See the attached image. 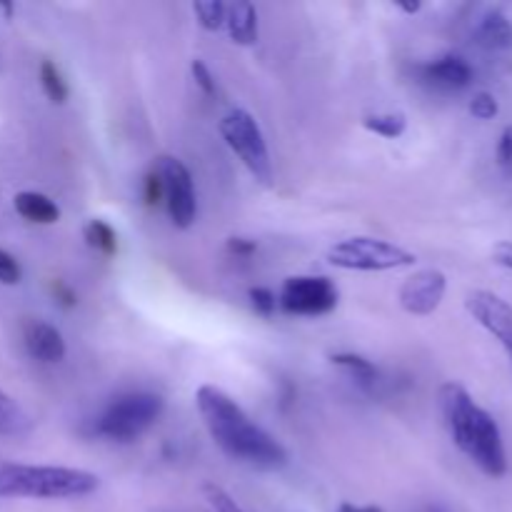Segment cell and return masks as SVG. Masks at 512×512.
Here are the masks:
<instances>
[{
  "label": "cell",
  "instance_id": "obj_1",
  "mask_svg": "<svg viewBox=\"0 0 512 512\" xmlns=\"http://www.w3.org/2000/svg\"><path fill=\"white\" fill-rule=\"evenodd\" d=\"M195 405H198L205 430L228 458L255 470H280L288 463L285 445L258 423H253L225 390L208 383L200 385L195 390Z\"/></svg>",
  "mask_w": 512,
  "mask_h": 512
},
{
  "label": "cell",
  "instance_id": "obj_2",
  "mask_svg": "<svg viewBox=\"0 0 512 512\" xmlns=\"http://www.w3.org/2000/svg\"><path fill=\"white\" fill-rule=\"evenodd\" d=\"M438 405L460 453L468 455L488 478H503L508 473V455L493 415L480 408L460 383L440 385Z\"/></svg>",
  "mask_w": 512,
  "mask_h": 512
},
{
  "label": "cell",
  "instance_id": "obj_3",
  "mask_svg": "<svg viewBox=\"0 0 512 512\" xmlns=\"http://www.w3.org/2000/svg\"><path fill=\"white\" fill-rule=\"evenodd\" d=\"M100 488L95 473L63 465H0V498L68 500L85 498Z\"/></svg>",
  "mask_w": 512,
  "mask_h": 512
},
{
  "label": "cell",
  "instance_id": "obj_4",
  "mask_svg": "<svg viewBox=\"0 0 512 512\" xmlns=\"http://www.w3.org/2000/svg\"><path fill=\"white\" fill-rule=\"evenodd\" d=\"M165 410V400L158 393L135 390V393L118 395L103 413L95 418L93 433L110 443H135L150 425L160 420Z\"/></svg>",
  "mask_w": 512,
  "mask_h": 512
},
{
  "label": "cell",
  "instance_id": "obj_5",
  "mask_svg": "<svg viewBox=\"0 0 512 512\" xmlns=\"http://www.w3.org/2000/svg\"><path fill=\"white\" fill-rule=\"evenodd\" d=\"M328 263L340 270H358V273H385V270L410 268L418 263L415 253L400 248V245L388 243L380 238H348L335 243L328 250Z\"/></svg>",
  "mask_w": 512,
  "mask_h": 512
},
{
  "label": "cell",
  "instance_id": "obj_6",
  "mask_svg": "<svg viewBox=\"0 0 512 512\" xmlns=\"http://www.w3.org/2000/svg\"><path fill=\"white\" fill-rule=\"evenodd\" d=\"M220 135H223L225 145L243 160L245 168L250 170L255 180L263 185H270L273 180V163H270L268 143L263 138L258 120L243 108H235L220 120Z\"/></svg>",
  "mask_w": 512,
  "mask_h": 512
},
{
  "label": "cell",
  "instance_id": "obj_7",
  "mask_svg": "<svg viewBox=\"0 0 512 512\" xmlns=\"http://www.w3.org/2000/svg\"><path fill=\"white\" fill-rule=\"evenodd\" d=\"M338 288L323 275H293L283 283L278 295V305L288 315L300 318H318L338 308Z\"/></svg>",
  "mask_w": 512,
  "mask_h": 512
},
{
  "label": "cell",
  "instance_id": "obj_8",
  "mask_svg": "<svg viewBox=\"0 0 512 512\" xmlns=\"http://www.w3.org/2000/svg\"><path fill=\"white\" fill-rule=\"evenodd\" d=\"M155 170L163 178L165 205H168L170 220L178 230H188L195 223V215H198L193 175L185 168L183 160L173 158V155H160Z\"/></svg>",
  "mask_w": 512,
  "mask_h": 512
},
{
  "label": "cell",
  "instance_id": "obj_9",
  "mask_svg": "<svg viewBox=\"0 0 512 512\" xmlns=\"http://www.w3.org/2000/svg\"><path fill=\"white\" fill-rule=\"evenodd\" d=\"M465 310L480 328L488 330L512 360V305L493 290H473L465 298Z\"/></svg>",
  "mask_w": 512,
  "mask_h": 512
},
{
  "label": "cell",
  "instance_id": "obj_10",
  "mask_svg": "<svg viewBox=\"0 0 512 512\" xmlns=\"http://www.w3.org/2000/svg\"><path fill=\"white\" fill-rule=\"evenodd\" d=\"M445 290H448V278H445L443 270H420L400 285V308L410 315H418V318L433 315L443 303Z\"/></svg>",
  "mask_w": 512,
  "mask_h": 512
},
{
  "label": "cell",
  "instance_id": "obj_11",
  "mask_svg": "<svg viewBox=\"0 0 512 512\" xmlns=\"http://www.w3.org/2000/svg\"><path fill=\"white\" fill-rule=\"evenodd\" d=\"M23 343L30 358L38 360V363H60L65 358V353H68L60 330L43 323V320H28L23 325Z\"/></svg>",
  "mask_w": 512,
  "mask_h": 512
},
{
  "label": "cell",
  "instance_id": "obj_12",
  "mask_svg": "<svg viewBox=\"0 0 512 512\" xmlns=\"http://www.w3.org/2000/svg\"><path fill=\"white\" fill-rule=\"evenodd\" d=\"M420 75H423L425 83L435 85V88L445 90H463L473 83V68L465 58L460 55H443L438 60H430V63L420 65Z\"/></svg>",
  "mask_w": 512,
  "mask_h": 512
},
{
  "label": "cell",
  "instance_id": "obj_13",
  "mask_svg": "<svg viewBox=\"0 0 512 512\" xmlns=\"http://www.w3.org/2000/svg\"><path fill=\"white\" fill-rule=\"evenodd\" d=\"M225 25L238 45H255L258 43V10L248 0H235L228 5V15H225Z\"/></svg>",
  "mask_w": 512,
  "mask_h": 512
},
{
  "label": "cell",
  "instance_id": "obj_14",
  "mask_svg": "<svg viewBox=\"0 0 512 512\" xmlns=\"http://www.w3.org/2000/svg\"><path fill=\"white\" fill-rule=\"evenodd\" d=\"M15 213L23 220L35 225H53L60 220V208L43 193H35V190H23L13 198Z\"/></svg>",
  "mask_w": 512,
  "mask_h": 512
},
{
  "label": "cell",
  "instance_id": "obj_15",
  "mask_svg": "<svg viewBox=\"0 0 512 512\" xmlns=\"http://www.w3.org/2000/svg\"><path fill=\"white\" fill-rule=\"evenodd\" d=\"M475 40L488 50H505L512 45V23L500 10H490L475 28Z\"/></svg>",
  "mask_w": 512,
  "mask_h": 512
},
{
  "label": "cell",
  "instance_id": "obj_16",
  "mask_svg": "<svg viewBox=\"0 0 512 512\" xmlns=\"http://www.w3.org/2000/svg\"><path fill=\"white\" fill-rule=\"evenodd\" d=\"M330 363H333L335 368H343L345 373L355 380V383L365 385V388L378 383V375H380L378 368H375L368 358H363V355L335 353V355H330Z\"/></svg>",
  "mask_w": 512,
  "mask_h": 512
},
{
  "label": "cell",
  "instance_id": "obj_17",
  "mask_svg": "<svg viewBox=\"0 0 512 512\" xmlns=\"http://www.w3.org/2000/svg\"><path fill=\"white\" fill-rule=\"evenodd\" d=\"M30 428V418L15 398L0 388V435H20Z\"/></svg>",
  "mask_w": 512,
  "mask_h": 512
},
{
  "label": "cell",
  "instance_id": "obj_18",
  "mask_svg": "<svg viewBox=\"0 0 512 512\" xmlns=\"http://www.w3.org/2000/svg\"><path fill=\"white\" fill-rule=\"evenodd\" d=\"M363 128L380 135V138L395 140L405 133V128H408V118H405L403 113H373L365 115Z\"/></svg>",
  "mask_w": 512,
  "mask_h": 512
},
{
  "label": "cell",
  "instance_id": "obj_19",
  "mask_svg": "<svg viewBox=\"0 0 512 512\" xmlns=\"http://www.w3.org/2000/svg\"><path fill=\"white\" fill-rule=\"evenodd\" d=\"M83 238L90 248L98 250V253H103V255H108V258L110 255L118 253V235H115V230L110 228L105 220H100V218L90 220V223L83 228Z\"/></svg>",
  "mask_w": 512,
  "mask_h": 512
},
{
  "label": "cell",
  "instance_id": "obj_20",
  "mask_svg": "<svg viewBox=\"0 0 512 512\" xmlns=\"http://www.w3.org/2000/svg\"><path fill=\"white\" fill-rule=\"evenodd\" d=\"M40 85H43V93L48 95L50 103L63 105L68 100V83L63 80V73H60L53 60H43L40 63Z\"/></svg>",
  "mask_w": 512,
  "mask_h": 512
},
{
  "label": "cell",
  "instance_id": "obj_21",
  "mask_svg": "<svg viewBox=\"0 0 512 512\" xmlns=\"http://www.w3.org/2000/svg\"><path fill=\"white\" fill-rule=\"evenodd\" d=\"M193 13L198 18L200 28L215 33V30H220L225 25L228 5L220 3V0H198V3H193Z\"/></svg>",
  "mask_w": 512,
  "mask_h": 512
},
{
  "label": "cell",
  "instance_id": "obj_22",
  "mask_svg": "<svg viewBox=\"0 0 512 512\" xmlns=\"http://www.w3.org/2000/svg\"><path fill=\"white\" fill-rule=\"evenodd\" d=\"M203 495H205V500H208L210 510H213V512H245L238 503H235L233 498H230L228 493H225L223 488H220V485L205 483L203 485Z\"/></svg>",
  "mask_w": 512,
  "mask_h": 512
},
{
  "label": "cell",
  "instance_id": "obj_23",
  "mask_svg": "<svg viewBox=\"0 0 512 512\" xmlns=\"http://www.w3.org/2000/svg\"><path fill=\"white\" fill-rule=\"evenodd\" d=\"M248 298H250V305H253L255 313L263 315V318H273L275 308H278V298H275L273 290H270V288H250Z\"/></svg>",
  "mask_w": 512,
  "mask_h": 512
},
{
  "label": "cell",
  "instance_id": "obj_24",
  "mask_svg": "<svg viewBox=\"0 0 512 512\" xmlns=\"http://www.w3.org/2000/svg\"><path fill=\"white\" fill-rule=\"evenodd\" d=\"M500 105L498 100H495L493 93H475V98L470 100V115L478 120H493L495 115H498Z\"/></svg>",
  "mask_w": 512,
  "mask_h": 512
},
{
  "label": "cell",
  "instance_id": "obj_25",
  "mask_svg": "<svg viewBox=\"0 0 512 512\" xmlns=\"http://www.w3.org/2000/svg\"><path fill=\"white\" fill-rule=\"evenodd\" d=\"M143 200L148 208H155L158 203L165 200V188H163V178L158 175V170H150L143 180Z\"/></svg>",
  "mask_w": 512,
  "mask_h": 512
},
{
  "label": "cell",
  "instance_id": "obj_26",
  "mask_svg": "<svg viewBox=\"0 0 512 512\" xmlns=\"http://www.w3.org/2000/svg\"><path fill=\"white\" fill-rule=\"evenodd\" d=\"M190 73H193L195 85H198V88L203 90V93L208 95V98H213V95L218 93V88H215V75L210 73V68L203 63V60L195 58L193 63H190Z\"/></svg>",
  "mask_w": 512,
  "mask_h": 512
},
{
  "label": "cell",
  "instance_id": "obj_27",
  "mask_svg": "<svg viewBox=\"0 0 512 512\" xmlns=\"http://www.w3.org/2000/svg\"><path fill=\"white\" fill-rule=\"evenodd\" d=\"M495 158H498V165L500 170H503L505 178H512V125H508V128L500 133Z\"/></svg>",
  "mask_w": 512,
  "mask_h": 512
},
{
  "label": "cell",
  "instance_id": "obj_28",
  "mask_svg": "<svg viewBox=\"0 0 512 512\" xmlns=\"http://www.w3.org/2000/svg\"><path fill=\"white\" fill-rule=\"evenodd\" d=\"M23 280V268H20L18 260L10 253H5L0 248V283L3 285H18Z\"/></svg>",
  "mask_w": 512,
  "mask_h": 512
},
{
  "label": "cell",
  "instance_id": "obj_29",
  "mask_svg": "<svg viewBox=\"0 0 512 512\" xmlns=\"http://www.w3.org/2000/svg\"><path fill=\"white\" fill-rule=\"evenodd\" d=\"M50 290H53V298L58 300V305H63V308L70 310L78 305V295H75V290L70 288L68 283H63V280H53Z\"/></svg>",
  "mask_w": 512,
  "mask_h": 512
},
{
  "label": "cell",
  "instance_id": "obj_30",
  "mask_svg": "<svg viewBox=\"0 0 512 512\" xmlns=\"http://www.w3.org/2000/svg\"><path fill=\"white\" fill-rule=\"evenodd\" d=\"M258 250V243L248 238H230L228 240V253L235 258H250Z\"/></svg>",
  "mask_w": 512,
  "mask_h": 512
},
{
  "label": "cell",
  "instance_id": "obj_31",
  "mask_svg": "<svg viewBox=\"0 0 512 512\" xmlns=\"http://www.w3.org/2000/svg\"><path fill=\"white\" fill-rule=\"evenodd\" d=\"M493 260L500 265V268L512 270V243L510 240H500V243L493 245Z\"/></svg>",
  "mask_w": 512,
  "mask_h": 512
},
{
  "label": "cell",
  "instance_id": "obj_32",
  "mask_svg": "<svg viewBox=\"0 0 512 512\" xmlns=\"http://www.w3.org/2000/svg\"><path fill=\"white\" fill-rule=\"evenodd\" d=\"M335 512H383V510L375 508V505H368V508H358V505H353V503H340V508Z\"/></svg>",
  "mask_w": 512,
  "mask_h": 512
},
{
  "label": "cell",
  "instance_id": "obj_33",
  "mask_svg": "<svg viewBox=\"0 0 512 512\" xmlns=\"http://www.w3.org/2000/svg\"><path fill=\"white\" fill-rule=\"evenodd\" d=\"M395 8L403 10V13H408V15H415V13H420L423 3H395Z\"/></svg>",
  "mask_w": 512,
  "mask_h": 512
},
{
  "label": "cell",
  "instance_id": "obj_34",
  "mask_svg": "<svg viewBox=\"0 0 512 512\" xmlns=\"http://www.w3.org/2000/svg\"><path fill=\"white\" fill-rule=\"evenodd\" d=\"M428 512H443V510H438V508H430Z\"/></svg>",
  "mask_w": 512,
  "mask_h": 512
}]
</instances>
